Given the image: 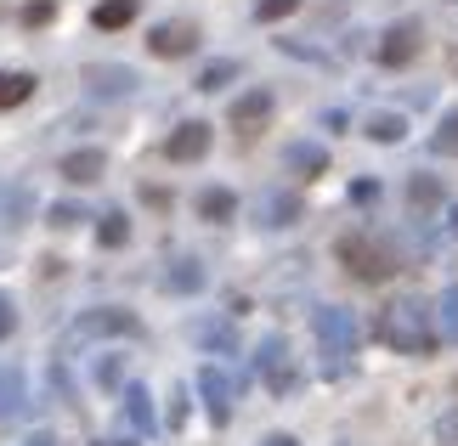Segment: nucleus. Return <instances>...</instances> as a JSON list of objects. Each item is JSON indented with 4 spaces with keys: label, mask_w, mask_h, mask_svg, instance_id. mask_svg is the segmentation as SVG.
Here are the masks:
<instances>
[{
    "label": "nucleus",
    "mask_w": 458,
    "mask_h": 446,
    "mask_svg": "<svg viewBox=\"0 0 458 446\" xmlns=\"http://www.w3.org/2000/svg\"><path fill=\"white\" fill-rule=\"evenodd\" d=\"M51 17H57V6H51V0H29V6H23V23H29V29L51 23Z\"/></svg>",
    "instance_id": "7c9ffc66"
},
{
    "label": "nucleus",
    "mask_w": 458,
    "mask_h": 446,
    "mask_svg": "<svg viewBox=\"0 0 458 446\" xmlns=\"http://www.w3.org/2000/svg\"><path fill=\"white\" fill-rule=\"evenodd\" d=\"M91 379H97L102 390H125V356H119V350H108V356H97Z\"/></svg>",
    "instance_id": "a878e982"
},
{
    "label": "nucleus",
    "mask_w": 458,
    "mask_h": 446,
    "mask_svg": "<svg viewBox=\"0 0 458 446\" xmlns=\"http://www.w3.org/2000/svg\"><path fill=\"white\" fill-rule=\"evenodd\" d=\"M301 215H306V204H301V192H294V187H267V192L255 198V221H260V226H272V231L294 226Z\"/></svg>",
    "instance_id": "423d86ee"
},
{
    "label": "nucleus",
    "mask_w": 458,
    "mask_h": 446,
    "mask_svg": "<svg viewBox=\"0 0 458 446\" xmlns=\"http://www.w3.org/2000/svg\"><path fill=\"white\" fill-rule=\"evenodd\" d=\"M74 339L80 345H91V339H142V316L125 306H91V311H80Z\"/></svg>",
    "instance_id": "20e7f679"
},
{
    "label": "nucleus",
    "mask_w": 458,
    "mask_h": 446,
    "mask_svg": "<svg viewBox=\"0 0 458 446\" xmlns=\"http://www.w3.org/2000/svg\"><path fill=\"white\" fill-rule=\"evenodd\" d=\"M199 396H204V407H209V418L226 424V418H233V396H238L233 373H226L221 362H204V367H199Z\"/></svg>",
    "instance_id": "0eeeda50"
},
{
    "label": "nucleus",
    "mask_w": 458,
    "mask_h": 446,
    "mask_svg": "<svg viewBox=\"0 0 458 446\" xmlns=\"http://www.w3.org/2000/svg\"><path fill=\"white\" fill-rule=\"evenodd\" d=\"M192 46H199V29H192L187 17H175V23H153V34H148L153 57H187Z\"/></svg>",
    "instance_id": "1a4fd4ad"
},
{
    "label": "nucleus",
    "mask_w": 458,
    "mask_h": 446,
    "mask_svg": "<svg viewBox=\"0 0 458 446\" xmlns=\"http://www.w3.org/2000/svg\"><path fill=\"white\" fill-rule=\"evenodd\" d=\"M97 446H131V441H97Z\"/></svg>",
    "instance_id": "4c0bfd02"
},
{
    "label": "nucleus",
    "mask_w": 458,
    "mask_h": 446,
    "mask_svg": "<svg viewBox=\"0 0 458 446\" xmlns=\"http://www.w3.org/2000/svg\"><path fill=\"white\" fill-rule=\"evenodd\" d=\"M17 333V306H12V294H0V339H12Z\"/></svg>",
    "instance_id": "72a5a7b5"
},
{
    "label": "nucleus",
    "mask_w": 458,
    "mask_h": 446,
    "mask_svg": "<svg viewBox=\"0 0 458 446\" xmlns=\"http://www.w3.org/2000/svg\"><path fill=\"white\" fill-rule=\"evenodd\" d=\"M136 12H142V0H97V6H91V23L102 34H114V29H131Z\"/></svg>",
    "instance_id": "a211bd4d"
},
{
    "label": "nucleus",
    "mask_w": 458,
    "mask_h": 446,
    "mask_svg": "<svg viewBox=\"0 0 458 446\" xmlns=\"http://www.w3.org/2000/svg\"><path fill=\"white\" fill-rule=\"evenodd\" d=\"M413 57H419V29H413V23H396V29L379 40V63H385V68H402V63H413Z\"/></svg>",
    "instance_id": "2eb2a0df"
},
{
    "label": "nucleus",
    "mask_w": 458,
    "mask_h": 446,
    "mask_svg": "<svg viewBox=\"0 0 458 446\" xmlns=\"http://www.w3.org/2000/svg\"><path fill=\"white\" fill-rule=\"evenodd\" d=\"M102 170H108V153H102V147H80V153L63 158V181H74V187L102 181Z\"/></svg>",
    "instance_id": "4468645a"
},
{
    "label": "nucleus",
    "mask_w": 458,
    "mask_h": 446,
    "mask_svg": "<svg viewBox=\"0 0 458 446\" xmlns=\"http://www.w3.org/2000/svg\"><path fill=\"white\" fill-rule=\"evenodd\" d=\"M255 373L267 379V390L272 396H294V384H301V373H294V356H289V345L284 339H260V350H255Z\"/></svg>",
    "instance_id": "39448f33"
},
{
    "label": "nucleus",
    "mask_w": 458,
    "mask_h": 446,
    "mask_svg": "<svg viewBox=\"0 0 458 446\" xmlns=\"http://www.w3.org/2000/svg\"><path fill=\"white\" fill-rule=\"evenodd\" d=\"M46 215H51V226H80V221H85V209H80V204H51Z\"/></svg>",
    "instance_id": "2f4dec72"
},
{
    "label": "nucleus",
    "mask_w": 458,
    "mask_h": 446,
    "mask_svg": "<svg viewBox=\"0 0 458 446\" xmlns=\"http://www.w3.org/2000/svg\"><path fill=\"white\" fill-rule=\"evenodd\" d=\"M408 209H413V221H430L436 209H442V175L413 170L408 175Z\"/></svg>",
    "instance_id": "9b49d317"
},
{
    "label": "nucleus",
    "mask_w": 458,
    "mask_h": 446,
    "mask_svg": "<svg viewBox=\"0 0 458 446\" xmlns=\"http://www.w3.org/2000/svg\"><path fill=\"white\" fill-rule=\"evenodd\" d=\"M102 226H97V238H102V248H119V243H131V221H125V209H114V215H97Z\"/></svg>",
    "instance_id": "bb28decb"
},
{
    "label": "nucleus",
    "mask_w": 458,
    "mask_h": 446,
    "mask_svg": "<svg viewBox=\"0 0 458 446\" xmlns=\"http://www.w3.org/2000/svg\"><path fill=\"white\" fill-rule=\"evenodd\" d=\"M204 153H209V124H204V119L175 124L170 141H165V158H170V164H199Z\"/></svg>",
    "instance_id": "6e6552de"
},
{
    "label": "nucleus",
    "mask_w": 458,
    "mask_h": 446,
    "mask_svg": "<svg viewBox=\"0 0 458 446\" xmlns=\"http://www.w3.org/2000/svg\"><path fill=\"white\" fill-rule=\"evenodd\" d=\"M436 333H442V345H458V282L436 299Z\"/></svg>",
    "instance_id": "b1692460"
},
{
    "label": "nucleus",
    "mask_w": 458,
    "mask_h": 446,
    "mask_svg": "<svg viewBox=\"0 0 458 446\" xmlns=\"http://www.w3.org/2000/svg\"><path fill=\"white\" fill-rule=\"evenodd\" d=\"M158 282H165V294H199L204 289V265L199 260H170Z\"/></svg>",
    "instance_id": "6ab92c4d"
},
{
    "label": "nucleus",
    "mask_w": 458,
    "mask_h": 446,
    "mask_svg": "<svg viewBox=\"0 0 458 446\" xmlns=\"http://www.w3.org/2000/svg\"><path fill=\"white\" fill-rule=\"evenodd\" d=\"M119 401H125L131 430H136V435H148V430H153V396H148L142 384H125V390H119Z\"/></svg>",
    "instance_id": "5701e85b"
},
{
    "label": "nucleus",
    "mask_w": 458,
    "mask_h": 446,
    "mask_svg": "<svg viewBox=\"0 0 458 446\" xmlns=\"http://www.w3.org/2000/svg\"><path fill=\"white\" fill-rule=\"evenodd\" d=\"M85 80H91L97 97H131L136 91V74H131V68H108V63H91V68H85Z\"/></svg>",
    "instance_id": "dca6fc26"
},
{
    "label": "nucleus",
    "mask_w": 458,
    "mask_h": 446,
    "mask_svg": "<svg viewBox=\"0 0 458 446\" xmlns=\"http://www.w3.org/2000/svg\"><path fill=\"white\" fill-rule=\"evenodd\" d=\"M272 119V91H250V97H238L233 102V114H226V124H233L238 136H250L255 124H267Z\"/></svg>",
    "instance_id": "ddd939ff"
},
{
    "label": "nucleus",
    "mask_w": 458,
    "mask_h": 446,
    "mask_svg": "<svg viewBox=\"0 0 458 446\" xmlns=\"http://www.w3.org/2000/svg\"><path fill=\"white\" fill-rule=\"evenodd\" d=\"M192 339H199L204 350H216V356H233V350H238V328H233V316H221V323H216V316H204V323L192 328Z\"/></svg>",
    "instance_id": "f3484780"
},
{
    "label": "nucleus",
    "mask_w": 458,
    "mask_h": 446,
    "mask_svg": "<svg viewBox=\"0 0 458 446\" xmlns=\"http://www.w3.org/2000/svg\"><path fill=\"white\" fill-rule=\"evenodd\" d=\"M238 74H243V68H238L233 57H216V63H204V68H199V91H209V97H216L221 85H233Z\"/></svg>",
    "instance_id": "393cba45"
},
{
    "label": "nucleus",
    "mask_w": 458,
    "mask_h": 446,
    "mask_svg": "<svg viewBox=\"0 0 458 446\" xmlns=\"http://www.w3.org/2000/svg\"><path fill=\"white\" fill-rule=\"evenodd\" d=\"M340 260H345V272L362 277V282H385L396 272V248L385 238H374V231H351V238H340Z\"/></svg>",
    "instance_id": "7ed1b4c3"
},
{
    "label": "nucleus",
    "mask_w": 458,
    "mask_h": 446,
    "mask_svg": "<svg viewBox=\"0 0 458 446\" xmlns=\"http://www.w3.org/2000/svg\"><path fill=\"white\" fill-rule=\"evenodd\" d=\"M284 170L311 181V175L328 170V147H323V141H289V147H284Z\"/></svg>",
    "instance_id": "f8f14e48"
},
{
    "label": "nucleus",
    "mask_w": 458,
    "mask_h": 446,
    "mask_svg": "<svg viewBox=\"0 0 458 446\" xmlns=\"http://www.w3.org/2000/svg\"><path fill=\"white\" fill-rule=\"evenodd\" d=\"M362 130H368V136H374V141H379V147H396V141H402V136H408V119H402V114H391V108H374V114H368V119H362Z\"/></svg>",
    "instance_id": "aec40b11"
},
{
    "label": "nucleus",
    "mask_w": 458,
    "mask_h": 446,
    "mask_svg": "<svg viewBox=\"0 0 458 446\" xmlns=\"http://www.w3.org/2000/svg\"><path fill=\"white\" fill-rule=\"evenodd\" d=\"M29 446H57V441H51V435L40 430V435H29Z\"/></svg>",
    "instance_id": "f704fd0d"
},
{
    "label": "nucleus",
    "mask_w": 458,
    "mask_h": 446,
    "mask_svg": "<svg viewBox=\"0 0 458 446\" xmlns=\"http://www.w3.org/2000/svg\"><path fill=\"white\" fill-rule=\"evenodd\" d=\"M311 328H317V345H323V367L345 373L351 356H357V316H351L345 306H317Z\"/></svg>",
    "instance_id": "f03ea898"
},
{
    "label": "nucleus",
    "mask_w": 458,
    "mask_h": 446,
    "mask_svg": "<svg viewBox=\"0 0 458 446\" xmlns=\"http://www.w3.org/2000/svg\"><path fill=\"white\" fill-rule=\"evenodd\" d=\"M267 446H301V441H294V435H272Z\"/></svg>",
    "instance_id": "c9c22d12"
},
{
    "label": "nucleus",
    "mask_w": 458,
    "mask_h": 446,
    "mask_svg": "<svg viewBox=\"0 0 458 446\" xmlns=\"http://www.w3.org/2000/svg\"><path fill=\"white\" fill-rule=\"evenodd\" d=\"M447 231H453V238H458V204H453V215H447Z\"/></svg>",
    "instance_id": "e433bc0d"
},
{
    "label": "nucleus",
    "mask_w": 458,
    "mask_h": 446,
    "mask_svg": "<svg viewBox=\"0 0 458 446\" xmlns=\"http://www.w3.org/2000/svg\"><path fill=\"white\" fill-rule=\"evenodd\" d=\"M29 97H34V74H23V68H0V114L23 108Z\"/></svg>",
    "instance_id": "412c9836"
},
{
    "label": "nucleus",
    "mask_w": 458,
    "mask_h": 446,
    "mask_svg": "<svg viewBox=\"0 0 458 446\" xmlns=\"http://www.w3.org/2000/svg\"><path fill=\"white\" fill-rule=\"evenodd\" d=\"M238 215V198L226 187H204L199 192V221H209V226H221V221H233Z\"/></svg>",
    "instance_id": "4be33fe9"
},
{
    "label": "nucleus",
    "mask_w": 458,
    "mask_h": 446,
    "mask_svg": "<svg viewBox=\"0 0 458 446\" xmlns=\"http://www.w3.org/2000/svg\"><path fill=\"white\" fill-rule=\"evenodd\" d=\"M301 6H306V0H255V17H260V23H284V17L301 12Z\"/></svg>",
    "instance_id": "c756f323"
},
{
    "label": "nucleus",
    "mask_w": 458,
    "mask_h": 446,
    "mask_svg": "<svg viewBox=\"0 0 458 446\" xmlns=\"http://www.w3.org/2000/svg\"><path fill=\"white\" fill-rule=\"evenodd\" d=\"M0 221H6V226L29 221V192L23 187H0Z\"/></svg>",
    "instance_id": "c85d7f7f"
},
{
    "label": "nucleus",
    "mask_w": 458,
    "mask_h": 446,
    "mask_svg": "<svg viewBox=\"0 0 458 446\" xmlns=\"http://www.w3.org/2000/svg\"><path fill=\"white\" fill-rule=\"evenodd\" d=\"M436 441H442V446H458V407L436 418Z\"/></svg>",
    "instance_id": "473e14b6"
},
{
    "label": "nucleus",
    "mask_w": 458,
    "mask_h": 446,
    "mask_svg": "<svg viewBox=\"0 0 458 446\" xmlns=\"http://www.w3.org/2000/svg\"><path fill=\"white\" fill-rule=\"evenodd\" d=\"M430 153L458 158V108H453V114H442V124H436V136H430Z\"/></svg>",
    "instance_id": "cd10ccee"
},
{
    "label": "nucleus",
    "mask_w": 458,
    "mask_h": 446,
    "mask_svg": "<svg viewBox=\"0 0 458 446\" xmlns=\"http://www.w3.org/2000/svg\"><path fill=\"white\" fill-rule=\"evenodd\" d=\"M379 333H385V345L396 356H430L436 339H442L436 333V306H425V299H413V294H402V299L385 306Z\"/></svg>",
    "instance_id": "f257e3e1"
},
{
    "label": "nucleus",
    "mask_w": 458,
    "mask_h": 446,
    "mask_svg": "<svg viewBox=\"0 0 458 446\" xmlns=\"http://www.w3.org/2000/svg\"><path fill=\"white\" fill-rule=\"evenodd\" d=\"M23 407H29V379H23V367H17V362H0V424L23 418Z\"/></svg>",
    "instance_id": "9d476101"
}]
</instances>
